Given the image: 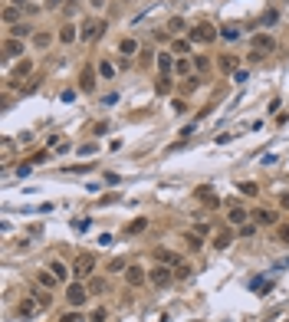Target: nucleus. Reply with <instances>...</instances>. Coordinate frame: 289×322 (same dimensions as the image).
<instances>
[{
	"instance_id": "obj_12",
	"label": "nucleus",
	"mask_w": 289,
	"mask_h": 322,
	"mask_svg": "<svg viewBox=\"0 0 289 322\" xmlns=\"http://www.w3.org/2000/svg\"><path fill=\"white\" fill-rule=\"evenodd\" d=\"M56 283H59V280L53 276V270H39V273H36V286H43V290L53 293V290H56Z\"/></svg>"
},
{
	"instance_id": "obj_49",
	"label": "nucleus",
	"mask_w": 289,
	"mask_h": 322,
	"mask_svg": "<svg viewBox=\"0 0 289 322\" xmlns=\"http://www.w3.org/2000/svg\"><path fill=\"white\" fill-rule=\"evenodd\" d=\"M280 204H283V207H286V211H289V191H286V194H280Z\"/></svg>"
},
{
	"instance_id": "obj_50",
	"label": "nucleus",
	"mask_w": 289,
	"mask_h": 322,
	"mask_svg": "<svg viewBox=\"0 0 289 322\" xmlns=\"http://www.w3.org/2000/svg\"><path fill=\"white\" fill-rule=\"evenodd\" d=\"M89 3H92V7H95V10H99V7H102V3H105V0H89Z\"/></svg>"
},
{
	"instance_id": "obj_14",
	"label": "nucleus",
	"mask_w": 289,
	"mask_h": 322,
	"mask_svg": "<svg viewBox=\"0 0 289 322\" xmlns=\"http://www.w3.org/2000/svg\"><path fill=\"white\" fill-rule=\"evenodd\" d=\"M125 280H128V286H141L145 280H148V273L141 267H128V273H125Z\"/></svg>"
},
{
	"instance_id": "obj_35",
	"label": "nucleus",
	"mask_w": 289,
	"mask_h": 322,
	"mask_svg": "<svg viewBox=\"0 0 289 322\" xmlns=\"http://www.w3.org/2000/svg\"><path fill=\"white\" fill-rule=\"evenodd\" d=\"M194 69L197 72H207V69H211V59H207V56H194Z\"/></svg>"
},
{
	"instance_id": "obj_5",
	"label": "nucleus",
	"mask_w": 289,
	"mask_h": 322,
	"mask_svg": "<svg viewBox=\"0 0 289 322\" xmlns=\"http://www.w3.org/2000/svg\"><path fill=\"white\" fill-rule=\"evenodd\" d=\"M86 299H89V290H86V286H79V283H72L69 293H66V303H69L72 309H79L82 303H86Z\"/></svg>"
},
{
	"instance_id": "obj_20",
	"label": "nucleus",
	"mask_w": 289,
	"mask_h": 322,
	"mask_svg": "<svg viewBox=\"0 0 289 322\" xmlns=\"http://www.w3.org/2000/svg\"><path fill=\"white\" fill-rule=\"evenodd\" d=\"M118 53L125 56V59H128V56H135V53H138V39L125 36V39H122V43H118Z\"/></svg>"
},
{
	"instance_id": "obj_6",
	"label": "nucleus",
	"mask_w": 289,
	"mask_h": 322,
	"mask_svg": "<svg viewBox=\"0 0 289 322\" xmlns=\"http://www.w3.org/2000/svg\"><path fill=\"white\" fill-rule=\"evenodd\" d=\"M253 49H257L260 56L273 53V49H276V39L270 36V33H257V36H253Z\"/></svg>"
},
{
	"instance_id": "obj_45",
	"label": "nucleus",
	"mask_w": 289,
	"mask_h": 322,
	"mask_svg": "<svg viewBox=\"0 0 289 322\" xmlns=\"http://www.w3.org/2000/svg\"><path fill=\"white\" fill-rule=\"evenodd\" d=\"M276 240H280V244H289V227H276Z\"/></svg>"
},
{
	"instance_id": "obj_28",
	"label": "nucleus",
	"mask_w": 289,
	"mask_h": 322,
	"mask_svg": "<svg viewBox=\"0 0 289 322\" xmlns=\"http://www.w3.org/2000/svg\"><path fill=\"white\" fill-rule=\"evenodd\" d=\"M95 69H99V76H102V79H112V76H115V66H112L109 59H102V63L95 66Z\"/></svg>"
},
{
	"instance_id": "obj_23",
	"label": "nucleus",
	"mask_w": 289,
	"mask_h": 322,
	"mask_svg": "<svg viewBox=\"0 0 289 322\" xmlns=\"http://www.w3.org/2000/svg\"><path fill=\"white\" fill-rule=\"evenodd\" d=\"M49 43H53V36H49L46 30H36V33H33V46H36V49H49Z\"/></svg>"
},
{
	"instance_id": "obj_13",
	"label": "nucleus",
	"mask_w": 289,
	"mask_h": 322,
	"mask_svg": "<svg viewBox=\"0 0 289 322\" xmlns=\"http://www.w3.org/2000/svg\"><path fill=\"white\" fill-rule=\"evenodd\" d=\"M49 270H53V276L59 280V283H66V280H69V270H72V267H66L63 260H49Z\"/></svg>"
},
{
	"instance_id": "obj_17",
	"label": "nucleus",
	"mask_w": 289,
	"mask_h": 322,
	"mask_svg": "<svg viewBox=\"0 0 289 322\" xmlns=\"http://www.w3.org/2000/svg\"><path fill=\"white\" fill-rule=\"evenodd\" d=\"M148 230V217H135L132 224H125V234L128 237H135V234H145Z\"/></svg>"
},
{
	"instance_id": "obj_31",
	"label": "nucleus",
	"mask_w": 289,
	"mask_h": 322,
	"mask_svg": "<svg viewBox=\"0 0 289 322\" xmlns=\"http://www.w3.org/2000/svg\"><path fill=\"white\" fill-rule=\"evenodd\" d=\"M276 20H280V13H276V10H266V13L260 16V23H263V26H276Z\"/></svg>"
},
{
	"instance_id": "obj_39",
	"label": "nucleus",
	"mask_w": 289,
	"mask_h": 322,
	"mask_svg": "<svg viewBox=\"0 0 289 322\" xmlns=\"http://www.w3.org/2000/svg\"><path fill=\"white\" fill-rule=\"evenodd\" d=\"M59 322H89V319H86V316H82V313H79V309H76V313H66V316H63V319H59Z\"/></svg>"
},
{
	"instance_id": "obj_48",
	"label": "nucleus",
	"mask_w": 289,
	"mask_h": 322,
	"mask_svg": "<svg viewBox=\"0 0 289 322\" xmlns=\"http://www.w3.org/2000/svg\"><path fill=\"white\" fill-rule=\"evenodd\" d=\"M59 3L63 0H43V10H59Z\"/></svg>"
},
{
	"instance_id": "obj_21",
	"label": "nucleus",
	"mask_w": 289,
	"mask_h": 322,
	"mask_svg": "<svg viewBox=\"0 0 289 322\" xmlns=\"http://www.w3.org/2000/svg\"><path fill=\"white\" fill-rule=\"evenodd\" d=\"M227 220H230V224H237V227H243V224H247V211H243V207H237V204H230Z\"/></svg>"
},
{
	"instance_id": "obj_40",
	"label": "nucleus",
	"mask_w": 289,
	"mask_h": 322,
	"mask_svg": "<svg viewBox=\"0 0 289 322\" xmlns=\"http://www.w3.org/2000/svg\"><path fill=\"white\" fill-rule=\"evenodd\" d=\"M168 30H171V33H181V30H184V20H181V16H171V20H168Z\"/></svg>"
},
{
	"instance_id": "obj_34",
	"label": "nucleus",
	"mask_w": 289,
	"mask_h": 322,
	"mask_svg": "<svg viewBox=\"0 0 289 322\" xmlns=\"http://www.w3.org/2000/svg\"><path fill=\"white\" fill-rule=\"evenodd\" d=\"M220 69H224V72H234L237 69V59H234V56H220Z\"/></svg>"
},
{
	"instance_id": "obj_44",
	"label": "nucleus",
	"mask_w": 289,
	"mask_h": 322,
	"mask_svg": "<svg viewBox=\"0 0 289 322\" xmlns=\"http://www.w3.org/2000/svg\"><path fill=\"white\" fill-rule=\"evenodd\" d=\"M171 109L178 112V115H184V112H188V102H184V99H174V102H171Z\"/></svg>"
},
{
	"instance_id": "obj_1",
	"label": "nucleus",
	"mask_w": 289,
	"mask_h": 322,
	"mask_svg": "<svg viewBox=\"0 0 289 322\" xmlns=\"http://www.w3.org/2000/svg\"><path fill=\"white\" fill-rule=\"evenodd\" d=\"M217 36H220V30L214 23H207V20H204V23H197V26H191V33H188L191 43H214Z\"/></svg>"
},
{
	"instance_id": "obj_10",
	"label": "nucleus",
	"mask_w": 289,
	"mask_h": 322,
	"mask_svg": "<svg viewBox=\"0 0 289 322\" xmlns=\"http://www.w3.org/2000/svg\"><path fill=\"white\" fill-rule=\"evenodd\" d=\"M253 220H257L260 227H276V211H266V207H257V211H253Z\"/></svg>"
},
{
	"instance_id": "obj_29",
	"label": "nucleus",
	"mask_w": 289,
	"mask_h": 322,
	"mask_svg": "<svg viewBox=\"0 0 289 322\" xmlns=\"http://www.w3.org/2000/svg\"><path fill=\"white\" fill-rule=\"evenodd\" d=\"M59 39H63V43H72V39H76V26H72V23L59 26Z\"/></svg>"
},
{
	"instance_id": "obj_4",
	"label": "nucleus",
	"mask_w": 289,
	"mask_h": 322,
	"mask_svg": "<svg viewBox=\"0 0 289 322\" xmlns=\"http://www.w3.org/2000/svg\"><path fill=\"white\" fill-rule=\"evenodd\" d=\"M148 280L155 286H168L174 280V270L171 267H164V263H155V267H151V273H148Z\"/></svg>"
},
{
	"instance_id": "obj_25",
	"label": "nucleus",
	"mask_w": 289,
	"mask_h": 322,
	"mask_svg": "<svg viewBox=\"0 0 289 322\" xmlns=\"http://www.w3.org/2000/svg\"><path fill=\"white\" fill-rule=\"evenodd\" d=\"M230 244H234V234H230V230H220V234L214 237V247H217V250H227Z\"/></svg>"
},
{
	"instance_id": "obj_43",
	"label": "nucleus",
	"mask_w": 289,
	"mask_h": 322,
	"mask_svg": "<svg viewBox=\"0 0 289 322\" xmlns=\"http://www.w3.org/2000/svg\"><path fill=\"white\" fill-rule=\"evenodd\" d=\"M240 191H243V194H260V188H257V184H253V181H243V184H240Z\"/></svg>"
},
{
	"instance_id": "obj_37",
	"label": "nucleus",
	"mask_w": 289,
	"mask_h": 322,
	"mask_svg": "<svg viewBox=\"0 0 289 322\" xmlns=\"http://www.w3.org/2000/svg\"><path fill=\"white\" fill-rule=\"evenodd\" d=\"M220 36L234 43V39H240V30H237V26H224V30H220Z\"/></svg>"
},
{
	"instance_id": "obj_11",
	"label": "nucleus",
	"mask_w": 289,
	"mask_h": 322,
	"mask_svg": "<svg viewBox=\"0 0 289 322\" xmlns=\"http://www.w3.org/2000/svg\"><path fill=\"white\" fill-rule=\"evenodd\" d=\"M3 56H23V39H13V36H7L3 39Z\"/></svg>"
},
{
	"instance_id": "obj_32",
	"label": "nucleus",
	"mask_w": 289,
	"mask_h": 322,
	"mask_svg": "<svg viewBox=\"0 0 289 322\" xmlns=\"http://www.w3.org/2000/svg\"><path fill=\"white\" fill-rule=\"evenodd\" d=\"M188 276H191V267L184 263V260H181L178 267H174V280H188Z\"/></svg>"
},
{
	"instance_id": "obj_3",
	"label": "nucleus",
	"mask_w": 289,
	"mask_h": 322,
	"mask_svg": "<svg viewBox=\"0 0 289 322\" xmlns=\"http://www.w3.org/2000/svg\"><path fill=\"white\" fill-rule=\"evenodd\" d=\"M39 313H43V306H39L36 296H23L16 303V316H20V319H36Z\"/></svg>"
},
{
	"instance_id": "obj_33",
	"label": "nucleus",
	"mask_w": 289,
	"mask_h": 322,
	"mask_svg": "<svg viewBox=\"0 0 289 322\" xmlns=\"http://www.w3.org/2000/svg\"><path fill=\"white\" fill-rule=\"evenodd\" d=\"M92 293H109V283H105V280H92V283H89V296H92Z\"/></svg>"
},
{
	"instance_id": "obj_36",
	"label": "nucleus",
	"mask_w": 289,
	"mask_h": 322,
	"mask_svg": "<svg viewBox=\"0 0 289 322\" xmlns=\"http://www.w3.org/2000/svg\"><path fill=\"white\" fill-rule=\"evenodd\" d=\"M30 69H33V63L30 59H20V63H16V76L23 79V76H30Z\"/></svg>"
},
{
	"instance_id": "obj_7",
	"label": "nucleus",
	"mask_w": 289,
	"mask_h": 322,
	"mask_svg": "<svg viewBox=\"0 0 289 322\" xmlns=\"http://www.w3.org/2000/svg\"><path fill=\"white\" fill-rule=\"evenodd\" d=\"M99 33H105V20H102V23H99V20H86V23H82V33H79V39H86V43H89V39H95Z\"/></svg>"
},
{
	"instance_id": "obj_2",
	"label": "nucleus",
	"mask_w": 289,
	"mask_h": 322,
	"mask_svg": "<svg viewBox=\"0 0 289 322\" xmlns=\"http://www.w3.org/2000/svg\"><path fill=\"white\" fill-rule=\"evenodd\" d=\"M92 273H95V257L92 253H79L76 263H72V276L76 280H89Z\"/></svg>"
},
{
	"instance_id": "obj_19",
	"label": "nucleus",
	"mask_w": 289,
	"mask_h": 322,
	"mask_svg": "<svg viewBox=\"0 0 289 322\" xmlns=\"http://www.w3.org/2000/svg\"><path fill=\"white\" fill-rule=\"evenodd\" d=\"M197 201H204L207 207H217V204H220V201H217V194H214V191L207 188V184H204V188H197Z\"/></svg>"
},
{
	"instance_id": "obj_30",
	"label": "nucleus",
	"mask_w": 289,
	"mask_h": 322,
	"mask_svg": "<svg viewBox=\"0 0 289 322\" xmlns=\"http://www.w3.org/2000/svg\"><path fill=\"white\" fill-rule=\"evenodd\" d=\"M184 240H188V250H201V247H204V240H201L197 230H194V234H184Z\"/></svg>"
},
{
	"instance_id": "obj_47",
	"label": "nucleus",
	"mask_w": 289,
	"mask_h": 322,
	"mask_svg": "<svg viewBox=\"0 0 289 322\" xmlns=\"http://www.w3.org/2000/svg\"><path fill=\"white\" fill-rule=\"evenodd\" d=\"M253 234H257V227H253V224H243V227H240V237H253Z\"/></svg>"
},
{
	"instance_id": "obj_38",
	"label": "nucleus",
	"mask_w": 289,
	"mask_h": 322,
	"mask_svg": "<svg viewBox=\"0 0 289 322\" xmlns=\"http://www.w3.org/2000/svg\"><path fill=\"white\" fill-rule=\"evenodd\" d=\"M105 319H109V313H105V309H92V313H89V322H105Z\"/></svg>"
},
{
	"instance_id": "obj_27",
	"label": "nucleus",
	"mask_w": 289,
	"mask_h": 322,
	"mask_svg": "<svg viewBox=\"0 0 289 322\" xmlns=\"http://www.w3.org/2000/svg\"><path fill=\"white\" fill-rule=\"evenodd\" d=\"M253 293H257V296H266V293H270V286H273V280H253Z\"/></svg>"
},
{
	"instance_id": "obj_46",
	"label": "nucleus",
	"mask_w": 289,
	"mask_h": 322,
	"mask_svg": "<svg viewBox=\"0 0 289 322\" xmlns=\"http://www.w3.org/2000/svg\"><path fill=\"white\" fill-rule=\"evenodd\" d=\"M125 270V260H112L109 263V273H122Z\"/></svg>"
},
{
	"instance_id": "obj_18",
	"label": "nucleus",
	"mask_w": 289,
	"mask_h": 322,
	"mask_svg": "<svg viewBox=\"0 0 289 322\" xmlns=\"http://www.w3.org/2000/svg\"><path fill=\"white\" fill-rule=\"evenodd\" d=\"M20 13H23V7H16V3H10V7H3V23H7V26H16V20H20Z\"/></svg>"
},
{
	"instance_id": "obj_22",
	"label": "nucleus",
	"mask_w": 289,
	"mask_h": 322,
	"mask_svg": "<svg viewBox=\"0 0 289 322\" xmlns=\"http://www.w3.org/2000/svg\"><path fill=\"white\" fill-rule=\"evenodd\" d=\"M174 53H161L158 56V69H161V76H168V72L174 69V63H178V59H171Z\"/></svg>"
},
{
	"instance_id": "obj_15",
	"label": "nucleus",
	"mask_w": 289,
	"mask_h": 322,
	"mask_svg": "<svg viewBox=\"0 0 289 322\" xmlns=\"http://www.w3.org/2000/svg\"><path fill=\"white\" fill-rule=\"evenodd\" d=\"M194 89H201V72H194V76L181 79V95H191Z\"/></svg>"
},
{
	"instance_id": "obj_8",
	"label": "nucleus",
	"mask_w": 289,
	"mask_h": 322,
	"mask_svg": "<svg viewBox=\"0 0 289 322\" xmlns=\"http://www.w3.org/2000/svg\"><path fill=\"white\" fill-rule=\"evenodd\" d=\"M95 76H99V69L86 66V69L79 72V89H82V92H92V89H95Z\"/></svg>"
},
{
	"instance_id": "obj_16",
	"label": "nucleus",
	"mask_w": 289,
	"mask_h": 322,
	"mask_svg": "<svg viewBox=\"0 0 289 322\" xmlns=\"http://www.w3.org/2000/svg\"><path fill=\"white\" fill-rule=\"evenodd\" d=\"M191 46H194V43H191L188 36H178V39L171 43V53H174V56H188V53H191Z\"/></svg>"
},
{
	"instance_id": "obj_41",
	"label": "nucleus",
	"mask_w": 289,
	"mask_h": 322,
	"mask_svg": "<svg viewBox=\"0 0 289 322\" xmlns=\"http://www.w3.org/2000/svg\"><path fill=\"white\" fill-rule=\"evenodd\" d=\"M66 174H82V171H92V165H69V168H63Z\"/></svg>"
},
{
	"instance_id": "obj_9",
	"label": "nucleus",
	"mask_w": 289,
	"mask_h": 322,
	"mask_svg": "<svg viewBox=\"0 0 289 322\" xmlns=\"http://www.w3.org/2000/svg\"><path fill=\"white\" fill-rule=\"evenodd\" d=\"M155 263H164V267H178L181 257H178L174 250H168V247H158V250H155Z\"/></svg>"
},
{
	"instance_id": "obj_24",
	"label": "nucleus",
	"mask_w": 289,
	"mask_h": 322,
	"mask_svg": "<svg viewBox=\"0 0 289 322\" xmlns=\"http://www.w3.org/2000/svg\"><path fill=\"white\" fill-rule=\"evenodd\" d=\"M10 36L13 39H26V36H33V26L30 23H16V26H10Z\"/></svg>"
},
{
	"instance_id": "obj_42",
	"label": "nucleus",
	"mask_w": 289,
	"mask_h": 322,
	"mask_svg": "<svg viewBox=\"0 0 289 322\" xmlns=\"http://www.w3.org/2000/svg\"><path fill=\"white\" fill-rule=\"evenodd\" d=\"M158 92H161V95H168V92H171V79H168V76H161V79H158Z\"/></svg>"
},
{
	"instance_id": "obj_26",
	"label": "nucleus",
	"mask_w": 289,
	"mask_h": 322,
	"mask_svg": "<svg viewBox=\"0 0 289 322\" xmlns=\"http://www.w3.org/2000/svg\"><path fill=\"white\" fill-rule=\"evenodd\" d=\"M191 69H194V63H188V59H184V56H181L178 63H174V72H178V76H184V79L191 76Z\"/></svg>"
}]
</instances>
